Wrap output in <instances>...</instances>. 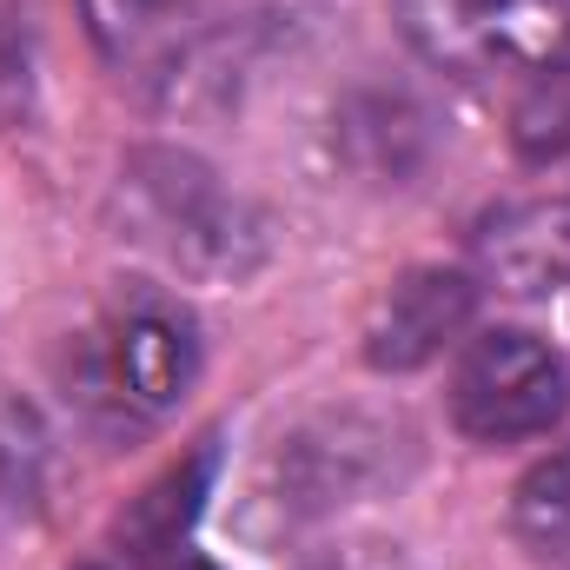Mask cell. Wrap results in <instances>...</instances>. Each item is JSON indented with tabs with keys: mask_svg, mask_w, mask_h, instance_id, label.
<instances>
[{
	"mask_svg": "<svg viewBox=\"0 0 570 570\" xmlns=\"http://www.w3.org/2000/svg\"><path fill=\"white\" fill-rule=\"evenodd\" d=\"M419 444L405 419L372 412V405H318L259 464L253 498L273 511V524H325L379 491H392L412 471Z\"/></svg>",
	"mask_w": 570,
	"mask_h": 570,
	"instance_id": "2",
	"label": "cell"
},
{
	"mask_svg": "<svg viewBox=\"0 0 570 570\" xmlns=\"http://www.w3.org/2000/svg\"><path fill=\"white\" fill-rule=\"evenodd\" d=\"M312 570H412L399 551H385V544H338V551H325Z\"/></svg>",
	"mask_w": 570,
	"mask_h": 570,
	"instance_id": "13",
	"label": "cell"
},
{
	"mask_svg": "<svg viewBox=\"0 0 570 570\" xmlns=\"http://www.w3.org/2000/svg\"><path fill=\"white\" fill-rule=\"evenodd\" d=\"M511 531L531 558H570V444L524 471L511 498Z\"/></svg>",
	"mask_w": 570,
	"mask_h": 570,
	"instance_id": "11",
	"label": "cell"
},
{
	"mask_svg": "<svg viewBox=\"0 0 570 570\" xmlns=\"http://www.w3.org/2000/svg\"><path fill=\"white\" fill-rule=\"evenodd\" d=\"M478 312V285L464 273H444V266H419L392 285L379 305H372V325H365V358L379 372H419L431 365Z\"/></svg>",
	"mask_w": 570,
	"mask_h": 570,
	"instance_id": "6",
	"label": "cell"
},
{
	"mask_svg": "<svg viewBox=\"0 0 570 570\" xmlns=\"http://www.w3.org/2000/svg\"><path fill=\"white\" fill-rule=\"evenodd\" d=\"M511 140L524 159H558L570 153V40L538 60L518 87V107H511Z\"/></svg>",
	"mask_w": 570,
	"mask_h": 570,
	"instance_id": "10",
	"label": "cell"
},
{
	"mask_svg": "<svg viewBox=\"0 0 570 570\" xmlns=\"http://www.w3.org/2000/svg\"><path fill=\"white\" fill-rule=\"evenodd\" d=\"M484 273L518 298L570 285V206H518V213L491 219L484 226Z\"/></svg>",
	"mask_w": 570,
	"mask_h": 570,
	"instance_id": "8",
	"label": "cell"
},
{
	"mask_svg": "<svg viewBox=\"0 0 570 570\" xmlns=\"http://www.w3.org/2000/svg\"><path fill=\"white\" fill-rule=\"evenodd\" d=\"M570 405V365L564 352H551L538 332L498 325L478 332L458 352L451 372V425L478 444H518L538 438L564 419Z\"/></svg>",
	"mask_w": 570,
	"mask_h": 570,
	"instance_id": "4",
	"label": "cell"
},
{
	"mask_svg": "<svg viewBox=\"0 0 570 570\" xmlns=\"http://www.w3.org/2000/svg\"><path fill=\"white\" fill-rule=\"evenodd\" d=\"M87 20L114 67L159 73V80L213 33L206 0H87Z\"/></svg>",
	"mask_w": 570,
	"mask_h": 570,
	"instance_id": "7",
	"label": "cell"
},
{
	"mask_svg": "<svg viewBox=\"0 0 570 570\" xmlns=\"http://www.w3.org/2000/svg\"><path fill=\"white\" fill-rule=\"evenodd\" d=\"M193 379H199V325L159 292L114 305L94 332H80V352H73L80 405L114 425L166 419L193 392Z\"/></svg>",
	"mask_w": 570,
	"mask_h": 570,
	"instance_id": "3",
	"label": "cell"
},
{
	"mask_svg": "<svg viewBox=\"0 0 570 570\" xmlns=\"http://www.w3.org/2000/svg\"><path fill=\"white\" fill-rule=\"evenodd\" d=\"M27 107V20L20 0H0V127Z\"/></svg>",
	"mask_w": 570,
	"mask_h": 570,
	"instance_id": "12",
	"label": "cell"
},
{
	"mask_svg": "<svg viewBox=\"0 0 570 570\" xmlns=\"http://www.w3.org/2000/svg\"><path fill=\"white\" fill-rule=\"evenodd\" d=\"M114 213L146 259H159L179 279H253L273 253L266 213L239 186H226L199 153H179V146H140L120 166Z\"/></svg>",
	"mask_w": 570,
	"mask_h": 570,
	"instance_id": "1",
	"label": "cell"
},
{
	"mask_svg": "<svg viewBox=\"0 0 570 570\" xmlns=\"http://www.w3.org/2000/svg\"><path fill=\"white\" fill-rule=\"evenodd\" d=\"M206 478H213V451L173 464V471L146 491L140 504L127 511V524H120V564L146 570V564H173V558H186V531H193V518H199Z\"/></svg>",
	"mask_w": 570,
	"mask_h": 570,
	"instance_id": "9",
	"label": "cell"
},
{
	"mask_svg": "<svg viewBox=\"0 0 570 570\" xmlns=\"http://www.w3.org/2000/svg\"><path fill=\"white\" fill-rule=\"evenodd\" d=\"M399 20L431 67L464 80H524L570 40V0H399Z\"/></svg>",
	"mask_w": 570,
	"mask_h": 570,
	"instance_id": "5",
	"label": "cell"
}]
</instances>
